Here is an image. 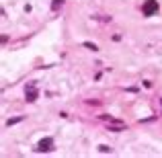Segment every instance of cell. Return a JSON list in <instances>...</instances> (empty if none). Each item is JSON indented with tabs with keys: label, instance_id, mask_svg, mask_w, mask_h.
<instances>
[{
	"label": "cell",
	"instance_id": "cell-6",
	"mask_svg": "<svg viewBox=\"0 0 162 158\" xmlns=\"http://www.w3.org/2000/svg\"><path fill=\"white\" fill-rule=\"evenodd\" d=\"M84 47H86V49H90V51H96V49H99L93 41H84Z\"/></svg>",
	"mask_w": 162,
	"mask_h": 158
},
{
	"label": "cell",
	"instance_id": "cell-5",
	"mask_svg": "<svg viewBox=\"0 0 162 158\" xmlns=\"http://www.w3.org/2000/svg\"><path fill=\"white\" fill-rule=\"evenodd\" d=\"M62 4H64V0H53V2H51V11H58V8H62Z\"/></svg>",
	"mask_w": 162,
	"mask_h": 158
},
{
	"label": "cell",
	"instance_id": "cell-7",
	"mask_svg": "<svg viewBox=\"0 0 162 158\" xmlns=\"http://www.w3.org/2000/svg\"><path fill=\"white\" fill-rule=\"evenodd\" d=\"M99 152H103V154H111V148L105 146V144H101V146H99Z\"/></svg>",
	"mask_w": 162,
	"mask_h": 158
},
{
	"label": "cell",
	"instance_id": "cell-3",
	"mask_svg": "<svg viewBox=\"0 0 162 158\" xmlns=\"http://www.w3.org/2000/svg\"><path fill=\"white\" fill-rule=\"evenodd\" d=\"M37 150H39V152H51V150H53V140H51V138H43V140L37 144Z\"/></svg>",
	"mask_w": 162,
	"mask_h": 158
},
{
	"label": "cell",
	"instance_id": "cell-4",
	"mask_svg": "<svg viewBox=\"0 0 162 158\" xmlns=\"http://www.w3.org/2000/svg\"><path fill=\"white\" fill-rule=\"evenodd\" d=\"M23 119H25V117H12V119H8V121H6V125H8V127H11V125H17V123H21Z\"/></svg>",
	"mask_w": 162,
	"mask_h": 158
},
{
	"label": "cell",
	"instance_id": "cell-1",
	"mask_svg": "<svg viewBox=\"0 0 162 158\" xmlns=\"http://www.w3.org/2000/svg\"><path fill=\"white\" fill-rule=\"evenodd\" d=\"M142 12L144 17H152L158 12V0H146V4L142 6Z\"/></svg>",
	"mask_w": 162,
	"mask_h": 158
},
{
	"label": "cell",
	"instance_id": "cell-8",
	"mask_svg": "<svg viewBox=\"0 0 162 158\" xmlns=\"http://www.w3.org/2000/svg\"><path fill=\"white\" fill-rule=\"evenodd\" d=\"M160 105H162V99H160Z\"/></svg>",
	"mask_w": 162,
	"mask_h": 158
},
{
	"label": "cell",
	"instance_id": "cell-2",
	"mask_svg": "<svg viewBox=\"0 0 162 158\" xmlns=\"http://www.w3.org/2000/svg\"><path fill=\"white\" fill-rule=\"evenodd\" d=\"M37 97H39V90H37V86H35V82H31V84H27L25 86V99L29 103L37 101Z\"/></svg>",
	"mask_w": 162,
	"mask_h": 158
}]
</instances>
